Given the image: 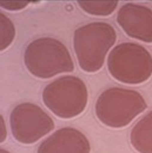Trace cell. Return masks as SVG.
Masks as SVG:
<instances>
[{
	"instance_id": "3957f363",
	"label": "cell",
	"mask_w": 152,
	"mask_h": 153,
	"mask_svg": "<svg viewBox=\"0 0 152 153\" xmlns=\"http://www.w3.org/2000/svg\"><path fill=\"white\" fill-rule=\"evenodd\" d=\"M148 107L143 96L133 90L111 87L98 97L95 115L106 126L121 128Z\"/></svg>"
},
{
	"instance_id": "5b68a950",
	"label": "cell",
	"mask_w": 152,
	"mask_h": 153,
	"mask_svg": "<svg viewBox=\"0 0 152 153\" xmlns=\"http://www.w3.org/2000/svg\"><path fill=\"white\" fill-rule=\"evenodd\" d=\"M89 92L85 82L73 76H65L48 84L42 91V101L54 114L71 119L86 108Z\"/></svg>"
},
{
	"instance_id": "4fadbf2b",
	"label": "cell",
	"mask_w": 152,
	"mask_h": 153,
	"mask_svg": "<svg viewBox=\"0 0 152 153\" xmlns=\"http://www.w3.org/2000/svg\"><path fill=\"white\" fill-rule=\"evenodd\" d=\"M0 121H1V128H2V135H1V141H4V140H5V138H6V131H5V124H4V118H2V117L0 118Z\"/></svg>"
},
{
	"instance_id": "8992f818",
	"label": "cell",
	"mask_w": 152,
	"mask_h": 153,
	"mask_svg": "<svg viewBox=\"0 0 152 153\" xmlns=\"http://www.w3.org/2000/svg\"><path fill=\"white\" fill-rule=\"evenodd\" d=\"M13 138L25 145L34 144L54 128V121L38 105L22 102L13 108L10 115Z\"/></svg>"
},
{
	"instance_id": "7a4b0ae2",
	"label": "cell",
	"mask_w": 152,
	"mask_h": 153,
	"mask_svg": "<svg viewBox=\"0 0 152 153\" xmlns=\"http://www.w3.org/2000/svg\"><path fill=\"white\" fill-rule=\"evenodd\" d=\"M24 61L28 72L40 79H48L75 70L67 47L60 40L47 37L36 39L26 46Z\"/></svg>"
},
{
	"instance_id": "277c9868",
	"label": "cell",
	"mask_w": 152,
	"mask_h": 153,
	"mask_svg": "<svg viewBox=\"0 0 152 153\" xmlns=\"http://www.w3.org/2000/svg\"><path fill=\"white\" fill-rule=\"evenodd\" d=\"M107 68L115 80L137 85L152 76V56L139 44L123 42L110 52Z\"/></svg>"
},
{
	"instance_id": "5bb4252c",
	"label": "cell",
	"mask_w": 152,
	"mask_h": 153,
	"mask_svg": "<svg viewBox=\"0 0 152 153\" xmlns=\"http://www.w3.org/2000/svg\"><path fill=\"white\" fill-rule=\"evenodd\" d=\"M0 153H10V152H8V151H6V150H1Z\"/></svg>"
},
{
	"instance_id": "9c48e42d",
	"label": "cell",
	"mask_w": 152,
	"mask_h": 153,
	"mask_svg": "<svg viewBox=\"0 0 152 153\" xmlns=\"http://www.w3.org/2000/svg\"><path fill=\"white\" fill-rule=\"evenodd\" d=\"M130 139L136 151L139 153H152V111L133 126Z\"/></svg>"
},
{
	"instance_id": "30bf717a",
	"label": "cell",
	"mask_w": 152,
	"mask_h": 153,
	"mask_svg": "<svg viewBox=\"0 0 152 153\" xmlns=\"http://www.w3.org/2000/svg\"><path fill=\"white\" fill-rule=\"evenodd\" d=\"M79 7L89 14L92 16H110L115 7L118 6V1H78Z\"/></svg>"
},
{
	"instance_id": "7c38bea8",
	"label": "cell",
	"mask_w": 152,
	"mask_h": 153,
	"mask_svg": "<svg viewBox=\"0 0 152 153\" xmlns=\"http://www.w3.org/2000/svg\"><path fill=\"white\" fill-rule=\"evenodd\" d=\"M27 6V2H1V7L6 8V10H11V11H17V10H21L24 7Z\"/></svg>"
},
{
	"instance_id": "ba28073f",
	"label": "cell",
	"mask_w": 152,
	"mask_h": 153,
	"mask_svg": "<svg viewBox=\"0 0 152 153\" xmlns=\"http://www.w3.org/2000/svg\"><path fill=\"white\" fill-rule=\"evenodd\" d=\"M86 135L73 127H64L51 134L39 145L38 153H90Z\"/></svg>"
},
{
	"instance_id": "52a82bcc",
	"label": "cell",
	"mask_w": 152,
	"mask_h": 153,
	"mask_svg": "<svg viewBox=\"0 0 152 153\" xmlns=\"http://www.w3.org/2000/svg\"><path fill=\"white\" fill-rule=\"evenodd\" d=\"M117 21L129 37L144 42H152L151 8L127 2L120 7L117 14Z\"/></svg>"
},
{
	"instance_id": "6da1fadb",
	"label": "cell",
	"mask_w": 152,
	"mask_h": 153,
	"mask_svg": "<svg viewBox=\"0 0 152 153\" xmlns=\"http://www.w3.org/2000/svg\"><path fill=\"white\" fill-rule=\"evenodd\" d=\"M115 40V30L104 21L90 22L77 28L73 34V47L81 70L89 73L98 72Z\"/></svg>"
},
{
	"instance_id": "8fae6325",
	"label": "cell",
	"mask_w": 152,
	"mask_h": 153,
	"mask_svg": "<svg viewBox=\"0 0 152 153\" xmlns=\"http://www.w3.org/2000/svg\"><path fill=\"white\" fill-rule=\"evenodd\" d=\"M0 21H1V51L6 50L13 41L16 36L14 25L11 20L8 19L5 14H0Z\"/></svg>"
}]
</instances>
